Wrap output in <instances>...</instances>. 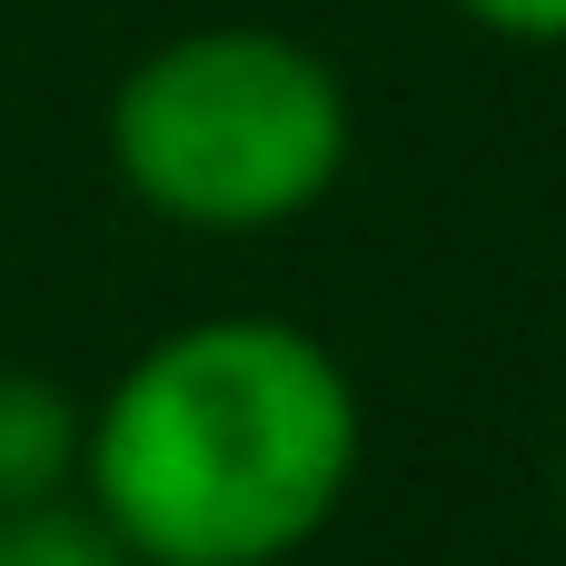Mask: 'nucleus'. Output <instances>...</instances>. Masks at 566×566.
I'll list each match as a JSON object with an SVG mask.
<instances>
[{
	"instance_id": "1",
	"label": "nucleus",
	"mask_w": 566,
	"mask_h": 566,
	"mask_svg": "<svg viewBox=\"0 0 566 566\" xmlns=\"http://www.w3.org/2000/svg\"><path fill=\"white\" fill-rule=\"evenodd\" d=\"M358 478V388L289 318H199L149 338L90 418L80 497L139 566H279Z\"/></svg>"
},
{
	"instance_id": "5",
	"label": "nucleus",
	"mask_w": 566,
	"mask_h": 566,
	"mask_svg": "<svg viewBox=\"0 0 566 566\" xmlns=\"http://www.w3.org/2000/svg\"><path fill=\"white\" fill-rule=\"evenodd\" d=\"M458 10L507 30V40H566V0H458Z\"/></svg>"
},
{
	"instance_id": "3",
	"label": "nucleus",
	"mask_w": 566,
	"mask_h": 566,
	"mask_svg": "<svg viewBox=\"0 0 566 566\" xmlns=\"http://www.w3.org/2000/svg\"><path fill=\"white\" fill-rule=\"evenodd\" d=\"M90 418L50 378H0V507H50L80 488Z\"/></svg>"
},
{
	"instance_id": "4",
	"label": "nucleus",
	"mask_w": 566,
	"mask_h": 566,
	"mask_svg": "<svg viewBox=\"0 0 566 566\" xmlns=\"http://www.w3.org/2000/svg\"><path fill=\"white\" fill-rule=\"evenodd\" d=\"M0 566H139L119 547V527L90 497H50V507H0Z\"/></svg>"
},
{
	"instance_id": "2",
	"label": "nucleus",
	"mask_w": 566,
	"mask_h": 566,
	"mask_svg": "<svg viewBox=\"0 0 566 566\" xmlns=\"http://www.w3.org/2000/svg\"><path fill=\"white\" fill-rule=\"evenodd\" d=\"M109 159L179 229H279L348 169V90L279 30H189L119 80Z\"/></svg>"
}]
</instances>
